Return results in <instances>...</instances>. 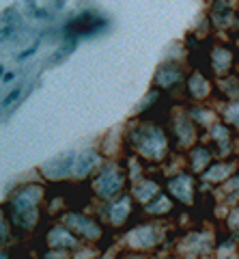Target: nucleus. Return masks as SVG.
Wrapping results in <instances>:
<instances>
[{
  "label": "nucleus",
  "mask_w": 239,
  "mask_h": 259,
  "mask_svg": "<svg viewBox=\"0 0 239 259\" xmlns=\"http://www.w3.org/2000/svg\"><path fill=\"white\" fill-rule=\"evenodd\" d=\"M93 162H95V156H93V153H80V156H78V162H76V173H78V175H84V173L93 166Z\"/></svg>",
  "instance_id": "3"
},
{
  "label": "nucleus",
  "mask_w": 239,
  "mask_h": 259,
  "mask_svg": "<svg viewBox=\"0 0 239 259\" xmlns=\"http://www.w3.org/2000/svg\"><path fill=\"white\" fill-rule=\"evenodd\" d=\"M125 209H127V201H121V203H116V205L112 207V212L116 214V221H121V218H123Z\"/></svg>",
  "instance_id": "4"
},
{
  "label": "nucleus",
  "mask_w": 239,
  "mask_h": 259,
  "mask_svg": "<svg viewBox=\"0 0 239 259\" xmlns=\"http://www.w3.org/2000/svg\"><path fill=\"white\" fill-rule=\"evenodd\" d=\"M101 24H103V22L97 18V15L84 13V15H80L78 20H74V22L69 24V32H74V35H89V32L97 30Z\"/></svg>",
  "instance_id": "1"
},
{
  "label": "nucleus",
  "mask_w": 239,
  "mask_h": 259,
  "mask_svg": "<svg viewBox=\"0 0 239 259\" xmlns=\"http://www.w3.org/2000/svg\"><path fill=\"white\" fill-rule=\"evenodd\" d=\"M116 188H118V177L116 175H112V173H106L99 180V192H103V194H112V192H116Z\"/></svg>",
  "instance_id": "2"
},
{
  "label": "nucleus",
  "mask_w": 239,
  "mask_h": 259,
  "mask_svg": "<svg viewBox=\"0 0 239 259\" xmlns=\"http://www.w3.org/2000/svg\"><path fill=\"white\" fill-rule=\"evenodd\" d=\"M45 259H63V257H61V255H47Z\"/></svg>",
  "instance_id": "5"
}]
</instances>
